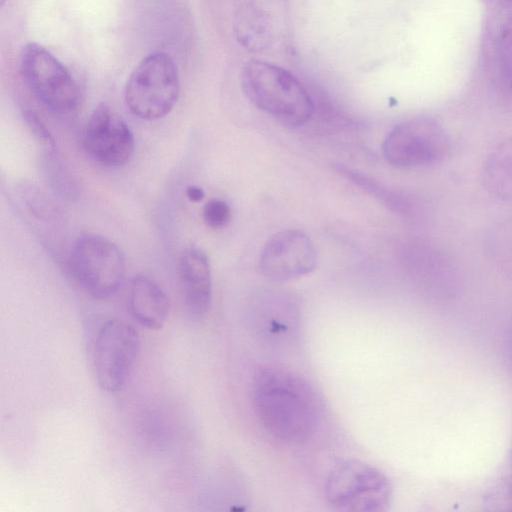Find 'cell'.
Instances as JSON below:
<instances>
[{"label":"cell","mask_w":512,"mask_h":512,"mask_svg":"<svg viewBox=\"0 0 512 512\" xmlns=\"http://www.w3.org/2000/svg\"><path fill=\"white\" fill-rule=\"evenodd\" d=\"M252 402L264 429L274 438L292 444L316 432L322 402L315 388L299 374L279 366L258 370L252 384Z\"/></svg>","instance_id":"6da1fadb"},{"label":"cell","mask_w":512,"mask_h":512,"mask_svg":"<svg viewBox=\"0 0 512 512\" xmlns=\"http://www.w3.org/2000/svg\"><path fill=\"white\" fill-rule=\"evenodd\" d=\"M243 91L258 109L289 126L305 124L312 116L313 102L302 83L286 69L251 60L241 74Z\"/></svg>","instance_id":"7a4b0ae2"},{"label":"cell","mask_w":512,"mask_h":512,"mask_svg":"<svg viewBox=\"0 0 512 512\" xmlns=\"http://www.w3.org/2000/svg\"><path fill=\"white\" fill-rule=\"evenodd\" d=\"M180 91L178 69L165 52L144 57L130 74L124 91L132 114L143 120H158L169 114Z\"/></svg>","instance_id":"3957f363"},{"label":"cell","mask_w":512,"mask_h":512,"mask_svg":"<svg viewBox=\"0 0 512 512\" xmlns=\"http://www.w3.org/2000/svg\"><path fill=\"white\" fill-rule=\"evenodd\" d=\"M324 491L331 508L345 512L385 511L393 495L392 484L382 471L356 459L335 465Z\"/></svg>","instance_id":"277c9868"},{"label":"cell","mask_w":512,"mask_h":512,"mask_svg":"<svg viewBox=\"0 0 512 512\" xmlns=\"http://www.w3.org/2000/svg\"><path fill=\"white\" fill-rule=\"evenodd\" d=\"M18 66L29 92L48 111L66 115L77 109L82 95L78 82L45 47L26 44L20 52Z\"/></svg>","instance_id":"5b68a950"},{"label":"cell","mask_w":512,"mask_h":512,"mask_svg":"<svg viewBox=\"0 0 512 512\" xmlns=\"http://www.w3.org/2000/svg\"><path fill=\"white\" fill-rule=\"evenodd\" d=\"M76 282L92 297L105 299L117 292L125 277V258L109 238L92 232L78 236L68 253Z\"/></svg>","instance_id":"8992f818"},{"label":"cell","mask_w":512,"mask_h":512,"mask_svg":"<svg viewBox=\"0 0 512 512\" xmlns=\"http://www.w3.org/2000/svg\"><path fill=\"white\" fill-rule=\"evenodd\" d=\"M451 153L447 131L435 119L417 117L396 125L383 143L385 159L403 169L422 168L445 161Z\"/></svg>","instance_id":"52a82bcc"},{"label":"cell","mask_w":512,"mask_h":512,"mask_svg":"<svg viewBox=\"0 0 512 512\" xmlns=\"http://www.w3.org/2000/svg\"><path fill=\"white\" fill-rule=\"evenodd\" d=\"M140 350L138 331L130 323L112 318L99 329L93 348V365L100 388L115 393L123 389Z\"/></svg>","instance_id":"ba28073f"},{"label":"cell","mask_w":512,"mask_h":512,"mask_svg":"<svg viewBox=\"0 0 512 512\" xmlns=\"http://www.w3.org/2000/svg\"><path fill=\"white\" fill-rule=\"evenodd\" d=\"M17 213L42 245L55 257L66 252L67 227L54 199L31 182L16 184L11 193Z\"/></svg>","instance_id":"9c48e42d"},{"label":"cell","mask_w":512,"mask_h":512,"mask_svg":"<svg viewBox=\"0 0 512 512\" xmlns=\"http://www.w3.org/2000/svg\"><path fill=\"white\" fill-rule=\"evenodd\" d=\"M82 144L95 162L107 167L125 165L135 149L129 125L105 103L99 104L90 114Z\"/></svg>","instance_id":"30bf717a"},{"label":"cell","mask_w":512,"mask_h":512,"mask_svg":"<svg viewBox=\"0 0 512 512\" xmlns=\"http://www.w3.org/2000/svg\"><path fill=\"white\" fill-rule=\"evenodd\" d=\"M316 262L317 253L310 238L301 230L286 229L265 244L259 268L266 278L283 282L309 274Z\"/></svg>","instance_id":"8fae6325"},{"label":"cell","mask_w":512,"mask_h":512,"mask_svg":"<svg viewBox=\"0 0 512 512\" xmlns=\"http://www.w3.org/2000/svg\"><path fill=\"white\" fill-rule=\"evenodd\" d=\"M178 274L189 315L203 318L212 298L211 267L206 253L196 246L187 247L179 258Z\"/></svg>","instance_id":"7c38bea8"},{"label":"cell","mask_w":512,"mask_h":512,"mask_svg":"<svg viewBox=\"0 0 512 512\" xmlns=\"http://www.w3.org/2000/svg\"><path fill=\"white\" fill-rule=\"evenodd\" d=\"M129 308L140 325L147 329L158 330L167 321L170 301L157 281L148 275L139 274L131 281Z\"/></svg>","instance_id":"4fadbf2b"},{"label":"cell","mask_w":512,"mask_h":512,"mask_svg":"<svg viewBox=\"0 0 512 512\" xmlns=\"http://www.w3.org/2000/svg\"><path fill=\"white\" fill-rule=\"evenodd\" d=\"M482 183L491 195L512 202V138L488 154L482 169Z\"/></svg>","instance_id":"5bb4252c"},{"label":"cell","mask_w":512,"mask_h":512,"mask_svg":"<svg viewBox=\"0 0 512 512\" xmlns=\"http://www.w3.org/2000/svg\"><path fill=\"white\" fill-rule=\"evenodd\" d=\"M484 252L498 271L512 279V216L495 223L488 230Z\"/></svg>","instance_id":"9a60e30c"},{"label":"cell","mask_w":512,"mask_h":512,"mask_svg":"<svg viewBox=\"0 0 512 512\" xmlns=\"http://www.w3.org/2000/svg\"><path fill=\"white\" fill-rule=\"evenodd\" d=\"M41 147V167L48 185L58 197L75 199L78 196L77 181L58 154L56 145Z\"/></svg>","instance_id":"2e32d148"},{"label":"cell","mask_w":512,"mask_h":512,"mask_svg":"<svg viewBox=\"0 0 512 512\" xmlns=\"http://www.w3.org/2000/svg\"><path fill=\"white\" fill-rule=\"evenodd\" d=\"M238 40L250 50H260L269 39L268 22L257 7L251 5L241 8L236 20Z\"/></svg>","instance_id":"e0dca14e"},{"label":"cell","mask_w":512,"mask_h":512,"mask_svg":"<svg viewBox=\"0 0 512 512\" xmlns=\"http://www.w3.org/2000/svg\"><path fill=\"white\" fill-rule=\"evenodd\" d=\"M231 212L229 205L221 199H211L202 209V218L207 226L219 229L227 225Z\"/></svg>","instance_id":"ac0fdd59"},{"label":"cell","mask_w":512,"mask_h":512,"mask_svg":"<svg viewBox=\"0 0 512 512\" xmlns=\"http://www.w3.org/2000/svg\"><path fill=\"white\" fill-rule=\"evenodd\" d=\"M503 489L505 503L508 505L509 509L512 510V450L507 461Z\"/></svg>","instance_id":"d6986e66"},{"label":"cell","mask_w":512,"mask_h":512,"mask_svg":"<svg viewBox=\"0 0 512 512\" xmlns=\"http://www.w3.org/2000/svg\"><path fill=\"white\" fill-rule=\"evenodd\" d=\"M503 356L507 370L512 375V321L509 324L504 336Z\"/></svg>","instance_id":"ffe728a7"},{"label":"cell","mask_w":512,"mask_h":512,"mask_svg":"<svg viewBox=\"0 0 512 512\" xmlns=\"http://www.w3.org/2000/svg\"><path fill=\"white\" fill-rule=\"evenodd\" d=\"M186 197L189 199V201L191 202H200L203 200V198L205 197V192L204 190L199 187V186H196V185H190L186 188Z\"/></svg>","instance_id":"44dd1931"}]
</instances>
